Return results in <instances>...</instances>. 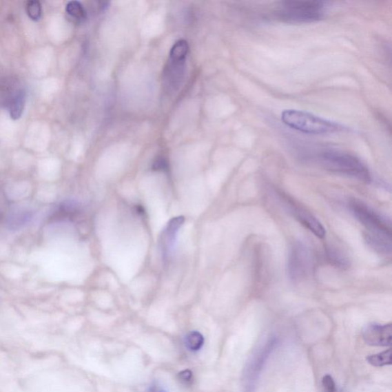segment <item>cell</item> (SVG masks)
<instances>
[{
	"label": "cell",
	"instance_id": "cell-22",
	"mask_svg": "<svg viewBox=\"0 0 392 392\" xmlns=\"http://www.w3.org/2000/svg\"><path fill=\"white\" fill-rule=\"evenodd\" d=\"M148 392H167V391L160 386V385L155 384L149 388Z\"/></svg>",
	"mask_w": 392,
	"mask_h": 392
},
{
	"label": "cell",
	"instance_id": "cell-6",
	"mask_svg": "<svg viewBox=\"0 0 392 392\" xmlns=\"http://www.w3.org/2000/svg\"><path fill=\"white\" fill-rule=\"evenodd\" d=\"M276 345L277 339L271 338L268 340L264 347L257 351L256 353L251 358V361L247 364L244 374L246 392H252L254 391L264 364Z\"/></svg>",
	"mask_w": 392,
	"mask_h": 392
},
{
	"label": "cell",
	"instance_id": "cell-21",
	"mask_svg": "<svg viewBox=\"0 0 392 392\" xmlns=\"http://www.w3.org/2000/svg\"><path fill=\"white\" fill-rule=\"evenodd\" d=\"M178 380L184 383H189L192 380V373L190 370H184L178 375Z\"/></svg>",
	"mask_w": 392,
	"mask_h": 392
},
{
	"label": "cell",
	"instance_id": "cell-15",
	"mask_svg": "<svg viewBox=\"0 0 392 392\" xmlns=\"http://www.w3.org/2000/svg\"><path fill=\"white\" fill-rule=\"evenodd\" d=\"M66 11L68 15L79 23L84 22L87 18V13L84 6L78 1L68 3L66 6Z\"/></svg>",
	"mask_w": 392,
	"mask_h": 392
},
{
	"label": "cell",
	"instance_id": "cell-14",
	"mask_svg": "<svg viewBox=\"0 0 392 392\" xmlns=\"http://www.w3.org/2000/svg\"><path fill=\"white\" fill-rule=\"evenodd\" d=\"M203 336L197 331H192L185 337V345L191 352H197L204 345Z\"/></svg>",
	"mask_w": 392,
	"mask_h": 392
},
{
	"label": "cell",
	"instance_id": "cell-1",
	"mask_svg": "<svg viewBox=\"0 0 392 392\" xmlns=\"http://www.w3.org/2000/svg\"><path fill=\"white\" fill-rule=\"evenodd\" d=\"M316 161L325 169L337 174L358 178L369 183L371 177L369 169L359 158L335 149H322L316 156Z\"/></svg>",
	"mask_w": 392,
	"mask_h": 392
},
{
	"label": "cell",
	"instance_id": "cell-5",
	"mask_svg": "<svg viewBox=\"0 0 392 392\" xmlns=\"http://www.w3.org/2000/svg\"><path fill=\"white\" fill-rule=\"evenodd\" d=\"M353 216L368 231L369 235L391 238V225L368 205L353 200L349 203Z\"/></svg>",
	"mask_w": 392,
	"mask_h": 392
},
{
	"label": "cell",
	"instance_id": "cell-9",
	"mask_svg": "<svg viewBox=\"0 0 392 392\" xmlns=\"http://www.w3.org/2000/svg\"><path fill=\"white\" fill-rule=\"evenodd\" d=\"M363 340L373 347H390L392 342V326L370 324L363 330Z\"/></svg>",
	"mask_w": 392,
	"mask_h": 392
},
{
	"label": "cell",
	"instance_id": "cell-4",
	"mask_svg": "<svg viewBox=\"0 0 392 392\" xmlns=\"http://www.w3.org/2000/svg\"><path fill=\"white\" fill-rule=\"evenodd\" d=\"M189 52L187 41L180 40L172 48L169 59L163 73L165 87L168 92H176L184 77L185 59Z\"/></svg>",
	"mask_w": 392,
	"mask_h": 392
},
{
	"label": "cell",
	"instance_id": "cell-18",
	"mask_svg": "<svg viewBox=\"0 0 392 392\" xmlns=\"http://www.w3.org/2000/svg\"><path fill=\"white\" fill-rule=\"evenodd\" d=\"M27 14L34 21H38L42 17V6L39 1H29L26 6Z\"/></svg>",
	"mask_w": 392,
	"mask_h": 392
},
{
	"label": "cell",
	"instance_id": "cell-16",
	"mask_svg": "<svg viewBox=\"0 0 392 392\" xmlns=\"http://www.w3.org/2000/svg\"><path fill=\"white\" fill-rule=\"evenodd\" d=\"M367 361L371 366L382 367L391 364V349H389L381 353L367 357Z\"/></svg>",
	"mask_w": 392,
	"mask_h": 392
},
{
	"label": "cell",
	"instance_id": "cell-19",
	"mask_svg": "<svg viewBox=\"0 0 392 392\" xmlns=\"http://www.w3.org/2000/svg\"><path fill=\"white\" fill-rule=\"evenodd\" d=\"M322 384L324 392H337L336 384L331 375H327L323 377Z\"/></svg>",
	"mask_w": 392,
	"mask_h": 392
},
{
	"label": "cell",
	"instance_id": "cell-20",
	"mask_svg": "<svg viewBox=\"0 0 392 392\" xmlns=\"http://www.w3.org/2000/svg\"><path fill=\"white\" fill-rule=\"evenodd\" d=\"M169 164L165 158L159 157L153 163L152 169L158 172H166L168 170Z\"/></svg>",
	"mask_w": 392,
	"mask_h": 392
},
{
	"label": "cell",
	"instance_id": "cell-7",
	"mask_svg": "<svg viewBox=\"0 0 392 392\" xmlns=\"http://www.w3.org/2000/svg\"><path fill=\"white\" fill-rule=\"evenodd\" d=\"M311 260L307 247L300 243L293 245L289 256L287 271L293 280L305 278L311 269Z\"/></svg>",
	"mask_w": 392,
	"mask_h": 392
},
{
	"label": "cell",
	"instance_id": "cell-12",
	"mask_svg": "<svg viewBox=\"0 0 392 392\" xmlns=\"http://www.w3.org/2000/svg\"><path fill=\"white\" fill-rule=\"evenodd\" d=\"M367 243L371 249L382 254H391L392 250L391 238L375 236L367 234L364 236Z\"/></svg>",
	"mask_w": 392,
	"mask_h": 392
},
{
	"label": "cell",
	"instance_id": "cell-2",
	"mask_svg": "<svg viewBox=\"0 0 392 392\" xmlns=\"http://www.w3.org/2000/svg\"><path fill=\"white\" fill-rule=\"evenodd\" d=\"M326 3L318 0H287L274 12L275 19L289 24L320 21L325 17Z\"/></svg>",
	"mask_w": 392,
	"mask_h": 392
},
{
	"label": "cell",
	"instance_id": "cell-11",
	"mask_svg": "<svg viewBox=\"0 0 392 392\" xmlns=\"http://www.w3.org/2000/svg\"><path fill=\"white\" fill-rule=\"evenodd\" d=\"M80 206L73 201H65L61 203L54 212L56 220H70L80 213Z\"/></svg>",
	"mask_w": 392,
	"mask_h": 392
},
{
	"label": "cell",
	"instance_id": "cell-10",
	"mask_svg": "<svg viewBox=\"0 0 392 392\" xmlns=\"http://www.w3.org/2000/svg\"><path fill=\"white\" fill-rule=\"evenodd\" d=\"M291 212L295 218H297L301 225L311 231L316 237L323 238L326 236L324 227L311 213L304 209L295 207V206H292Z\"/></svg>",
	"mask_w": 392,
	"mask_h": 392
},
{
	"label": "cell",
	"instance_id": "cell-13",
	"mask_svg": "<svg viewBox=\"0 0 392 392\" xmlns=\"http://www.w3.org/2000/svg\"><path fill=\"white\" fill-rule=\"evenodd\" d=\"M25 106V93L19 92L12 99L10 106V114L12 120L21 118Z\"/></svg>",
	"mask_w": 392,
	"mask_h": 392
},
{
	"label": "cell",
	"instance_id": "cell-17",
	"mask_svg": "<svg viewBox=\"0 0 392 392\" xmlns=\"http://www.w3.org/2000/svg\"><path fill=\"white\" fill-rule=\"evenodd\" d=\"M327 256L329 260L336 266L345 267L348 265V260L340 251L330 247L327 249Z\"/></svg>",
	"mask_w": 392,
	"mask_h": 392
},
{
	"label": "cell",
	"instance_id": "cell-3",
	"mask_svg": "<svg viewBox=\"0 0 392 392\" xmlns=\"http://www.w3.org/2000/svg\"><path fill=\"white\" fill-rule=\"evenodd\" d=\"M281 121L287 127L307 134H327L341 132L346 130L339 123L298 110H285L281 114Z\"/></svg>",
	"mask_w": 392,
	"mask_h": 392
},
{
	"label": "cell",
	"instance_id": "cell-8",
	"mask_svg": "<svg viewBox=\"0 0 392 392\" xmlns=\"http://www.w3.org/2000/svg\"><path fill=\"white\" fill-rule=\"evenodd\" d=\"M185 222L183 216L174 217L169 220L161 236V250L164 260H167L173 252L177 235Z\"/></svg>",
	"mask_w": 392,
	"mask_h": 392
}]
</instances>
